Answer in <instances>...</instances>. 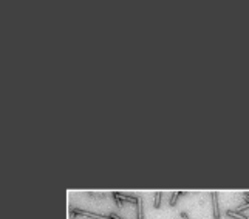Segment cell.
Listing matches in <instances>:
<instances>
[{"label": "cell", "instance_id": "1", "mask_svg": "<svg viewBox=\"0 0 249 219\" xmlns=\"http://www.w3.org/2000/svg\"><path fill=\"white\" fill-rule=\"evenodd\" d=\"M212 204H213V219H220V210H218V196H217V193H212Z\"/></svg>", "mask_w": 249, "mask_h": 219}, {"label": "cell", "instance_id": "2", "mask_svg": "<svg viewBox=\"0 0 249 219\" xmlns=\"http://www.w3.org/2000/svg\"><path fill=\"white\" fill-rule=\"evenodd\" d=\"M136 205H138V219H144V208H142V201H141V197H138Z\"/></svg>", "mask_w": 249, "mask_h": 219}, {"label": "cell", "instance_id": "3", "mask_svg": "<svg viewBox=\"0 0 249 219\" xmlns=\"http://www.w3.org/2000/svg\"><path fill=\"white\" fill-rule=\"evenodd\" d=\"M161 195H163V193H155V208H160V202H161Z\"/></svg>", "mask_w": 249, "mask_h": 219}, {"label": "cell", "instance_id": "4", "mask_svg": "<svg viewBox=\"0 0 249 219\" xmlns=\"http://www.w3.org/2000/svg\"><path fill=\"white\" fill-rule=\"evenodd\" d=\"M179 195H183V193H178V191H175V193H172V201H170V205H174V204H175L176 197H178Z\"/></svg>", "mask_w": 249, "mask_h": 219}, {"label": "cell", "instance_id": "5", "mask_svg": "<svg viewBox=\"0 0 249 219\" xmlns=\"http://www.w3.org/2000/svg\"><path fill=\"white\" fill-rule=\"evenodd\" d=\"M249 208V202L246 204V205H243V207H240V211H245V210H248Z\"/></svg>", "mask_w": 249, "mask_h": 219}, {"label": "cell", "instance_id": "6", "mask_svg": "<svg viewBox=\"0 0 249 219\" xmlns=\"http://www.w3.org/2000/svg\"><path fill=\"white\" fill-rule=\"evenodd\" d=\"M181 218H183V219H189V216H187V213H181Z\"/></svg>", "mask_w": 249, "mask_h": 219}]
</instances>
